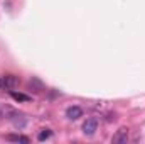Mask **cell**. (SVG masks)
Masks as SVG:
<instances>
[{"label":"cell","mask_w":145,"mask_h":144,"mask_svg":"<svg viewBox=\"0 0 145 144\" xmlns=\"http://www.w3.org/2000/svg\"><path fill=\"white\" fill-rule=\"evenodd\" d=\"M96 131H98V119H95V117L86 119V122L83 124V134L84 136H95Z\"/></svg>","instance_id":"6da1fadb"},{"label":"cell","mask_w":145,"mask_h":144,"mask_svg":"<svg viewBox=\"0 0 145 144\" xmlns=\"http://www.w3.org/2000/svg\"><path fill=\"white\" fill-rule=\"evenodd\" d=\"M3 85H5V90H15L19 85H20V80H19V76H15V75H5L3 76Z\"/></svg>","instance_id":"7a4b0ae2"},{"label":"cell","mask_w":145,"mask_h":144,"mask_svg":"<svg viewBox=\"0 0 145 144\" xmlns=\"http://www.w3.org/2000/svg\"><path fill=\"white\" fill-rule=\"evenodd\" d=\"M128 141V129L127 127H120L116 131V134L111 137V143L113 144H125Z\"/></svg>","instance_id":"3957f363"},{"label":"cell","mask_w":145,"mask_h":144,"mask_svg":"<svg viewBox=\"0 0 145 144\" xmlns=\"http://www.w3.org/2000/svg\"><path fill=\"white\" fill-rule=\"evenodd\" d=\"M66 117L69 120H78L79 117H83V108L78 107V105H71V107L66 108Z\"/></svg>","instance_id":"277c9868"},{"label":"cell","mask_w":145,"mask_h":144,"mask_svg":"<svg viewBox=\"0 0 145 144\" xmlns=\"http://www.w3.org/2000/svg\"><path fill=\"white\" fill-rule=\"evenodd\" d=\"M7 141L10 143H22V144H29V137L27 136H20V134H8Z\"/></svg>","instance_id":"5b68a950"},{"label":"cell","mask_w":145,"mask_h":144,"mask_svg":"<svg viewBox=\"0 0 145 144\" xmlns=\"http://www.w3.org/2000/svg\"><path fill=\"white\" fill-rule=\"evenodd\" d=\"M8 93H10V97H12L15 102H29V100H31V97H29V95L20 93V92H15V90H10Z\"/></svg>","instance_id":"8992f818"},{"label":"cell","mask_w":145,"mask_h":144,"mask_svg":"<svg viewBox=\"0 0 145 144\" xmlns=\"http://www.w3.org/2000/svg\"><path fill=\"white\" fill-rule=\"evenodd\" d=\"M52 137V131L51 129H42L39 134H37V139L42 143V141H47V139H51Z\"/></svg>","instance_id":"52a82bcc"},{"label":"cell","mask_w":145,"mask_h":144,"mask_svg":"<svg viewBox=\"0 0 145 144\" xmlns=\"http://www.w3.org/2000/svg\"><path fill=\"white\" fill-rule=\"evenodd\" d=\"M29 87H31V88H36V92H42V90H44V85H42L37 78H31V80H29Z\"/></svg>","instance_id":"ba28073f"},{"label":"cell","mask_w":145,"mask_h":144,"mask_svg":"<svg viewBox=\"0 0 145 144\" xmlns=\"http://www.w3.org/2000/svg\"><path fill=\"white\" fill-rule=\"evenodd\" d=\"M5 90V85H3V76H0V92Z\"/></svg>","instance_id":"9c48e42d"}]
</instances>
